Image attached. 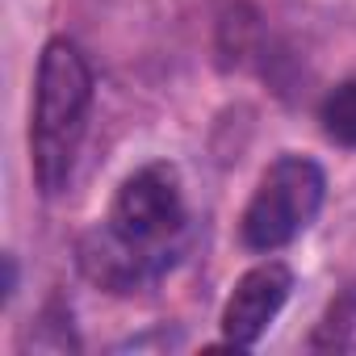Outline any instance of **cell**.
<instances>
[{"label":"cell","mask_w":356,"mask_h":356,"mask_svg":"<svg viewBox=\"0 0 356 356\" xmlns=\"http://www.w3.org/2000/svg\"><path fill=\"white\" fill-rule=\"evenodd\" d=\"M92 92H97V80L84 51L72 38H51L38 59L34 109H30V168L47 197L63 193L76 172Z\"/></svg>","instance_id":"obj_2"},{"label":"cell","mask_w":356,"mask_h":356,"mask_svg":"<svg viewBox=\"0 0 356 356\" xmlns=\"http://www.w3.org/2000/svg\"><path fill=\"white\" fill-rule=\"evenodd\" d=\"M327 176L310 155H281L268 163L260 185L239 218V235L252 252L289 248L323 210Z\"/></svg>","instance_id":"obj_3"},{"label":"cell","mask_w":356,"mask_h":356,"mask_svg":"<svg viewBox=\"0 0 356 356\" xmlns=\"http://www.w3.org/2000/svg\"><path fill=\"white\" fill-rule=\"evenodd\" d=\"M189 206L172 163H147L126 176L109 214L80 243V268L92 285L130 293L159 281L185 252Z\"/></svg>","instance_id":"obj_1"},{"label":"cell","mask_w":356,"mask_h":356,"mask_svg":"<svg viewBox=\"0 0 356 356\" xmlns=\"http://www.w3.org/2000/svg\"><path fill=\"white\" fill-rule=\"evenodd\" d=\"M318 122L327 130V138H335L339 147H356V76L335 84L323 105H318Z\"/></svg>","instance_id":"obj_5"},{"label":"cell","mask_w":356,"mask_h":356,"mask_svg":"<svg viewBox=\"0 0 356 356\" xmlns=\"http://www.w3.org/2000/svg\"><path fill=\"white\" fill-rule=\"evenodd\" d=\"M289 293H293V268L285 260L252 264L235 281V289L222 306V339L231 348H256L260 335L281 314V306L289 302Z\"/></svg>","instance_id":"obj_4"}]
</instances>
